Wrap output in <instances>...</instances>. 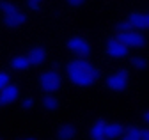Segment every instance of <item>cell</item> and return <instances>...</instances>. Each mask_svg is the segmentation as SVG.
Segmentation results:
<instances>
[{"mask_svg":"<svg viewBox=\"0 0 149 140\" xmlns=\"http://www.w3.org/2000/svg\"><path fill=\"white\" fill-rule=\"evenodd\" d=\"M68 78L71 83L78 87H91L98 82L100 69L94 67L89 60H85V57H80L68 64Z\"/></svg>","mask_w":149,"mask_h":140,"instance_id":"cell-1","label":"cell"},{"mask_svg":"<svg viewBox=\"0 0 149 140\" xmlns=\"http://www.w3.org/2000/svg\"><path fill=\"white\" fill-rule=\"evenodd\" d=\"M0 11H2V14H4L6 25L11 27V28H16V27H20V25H23V23L27 21L25 12H22L13 2L2 0V2H0Z\"/></svg>","mask_w":149,"mask_h":140,"instance_id":"cell-2","label":"cell"},{"mask_svg":"<svg viewBox=\"0 0 149 140\" xmlns=\"http://www.w3.org/2000/svg\"><path fill=\"white\" fill-rule=\"evenodd\" d=\"M130 83V73L126 69H119V71L112 73L110 76H107V87L114 92H123L126 91V87Z\"/></svg>","mask_w":149,"mask_h":140,"instance_id":"cell-3","label":"cell"},{"mask_svg":"<svg viewBox=\"0 0 149 140\" xmlns=\"http://www.w3.org/2000/svg\"><path fill=\"white\" fill-rule=\"evenodd\" d=\"M39 85L45 92H55L61 87V75L55 69H48L39 76Z\"/></svg>","mask_w":149,"mask_h":140,"instance_id":"cell-4","label":"cell"},{"mask_svg":"<svg viewBox=\"0 0 149 140\" xmlns=\"http://www.w3.org/2000/svg\"><path fill=\"white\" fill-rule=\"evenodd\" d=\"M116 37L119 41H123L128 48H142V46H146V37L135 28L126 30V32H117Z\"/></svg>","mask_w":149,"mask_h":140,"instance_id":"cell-5","label":"cell"},{"mask_svg":"<svg viewBox=\"0 0 149 140\" xmlns=\"http://www.w3.org/2000/svg\"><path fill=\"white\" fill-rule=\"evenodd\" d=\"M68 50L77 57H89L91 51H92V44L80 36H74L68 41Z\"/></svg>","mask_w":149,"mask_h":140,"instance_id":"cell-6","label":"cell"},{"mask_svg":"<svg viewBox=\"0 0 149 140\" xmlns=\"http://www.w3.org/2000/svg\"><path fill=\"white\" fill-rule=\"evenodd\" d=\"M107 53L112 59H124L130 53V48L123 41H119L117 37H112L107 41Z\"/></svg>","mask_w":149,"mask_h":140,"instance_id":"cell-7","label":"cell"},{"mask_svg":"<svg viewBox=\"0 0 149 140\" xmlns=\"http://www.w3.org/2000/svg\"><path fill=\"white\" fill-rule=\"evenodd\" d=\"M18 96H20V87L9 82L6 87L0 89V107H6V105L14 103L18 99Z\"/></svg>","mask_w":149,"mask_h":140,"instance_id":"cell-8","label":"cell"},{"mask_svg":"<svg viewBox=\"0 0 149 140\" xmlns=\"http://www.w3.org/2000/svg\"><path fill=\"white\" fill-rule=\"evenodd\" d=\"M132 25V28L135 30H142V28H149V12L144 14V12H132L126 18Z\"/></svg>","mask_w":149,"mask_h":140,"instance_id":"cell-9","label":"cell"},{"mask_svg":"<svg viewBox=\"0 0 149 140\" xmlns=\"http://www.w3.org/2000/svg\"><path fill=\"white\" fill-rule=\"evenodd\" d=\"M29 60L32 66H41L46 60V50L43 46H34L29 51Z\"/></svg>","mask_w":149,"mask_h":140,"instance_id":"cell-10","label":"cell"},{"mask_svg":"<svg viewBox=\"0 0 149 140\" xmlns=\"http://www.w3.org/2000/svg\"><path fill=\"white\" fill-rule=\"evenodd\" d=\"M124 133V126L119 122H107L105 124V138H117L123 137Z\"/></svg>","mask_w":149,"mask_h":140,"instance_id":"cell-11","label":"cell"},{"mask_svg":"<svg viewBox=\"0 0 149 140\" xmlns=\"http://www.w3.org/2000/svg\"><path fill=\"white\" fill-rule=\"evenodd\" d=\"M30 60H29V55H16L11 59V67L14 71H27L30 67Z\"/></svg>","mask_w":149,"mask_h":140,"instance_id":"cell-12","label":"cell"},{"mask_svg":"<svg viewBox=\"0 0 149 140\" xmlns=\"http://www.w3.org/2000/svg\"><path fill=\"white\" fill-rule=\"evenodd\" d=\"M105 124L107 122L103 119H98L91 126V138L92 140H105Z\"/></svg>","mask_w":149,"mask_h":140,"instance_id":"cell-13","label":"cell"},{"mask_svg":"<svg viewBox=\"0 0 149 140\" xmlns=\"http://www.w3.org/2000/svg\"><path fill=\"white\" fill-rule=\"evenodd\" d=\"M77 135V130H74L73 124H62L59 130H57V138H62V140H71Z\"/></svg>","mask_w":149,"mask_h":140,"instance_id":"cell-14","label":"cell"},{"mask_svg":"<svg viewBox=\"0 0 149 140\" xmlns=\"http://www.w3.org/2000/svg\"><path fill=\"white\" fill-rule=\"evenodd\" d=\"M43 107L46 108V110H50V112H53V110H57L59 108V99L55 98V96H45V99H43Z\"/></svg>","mask_w":149,"mask_h":140,"instance_id":"cell-15","label":"cell"},{"mask_svg":"<svg viewBox=\"0 0 149 140\" xmlns=\"http://www.w3.org/2000/svg\"><path fill=\"white\" fill-rule=\"evenodd\" d=\"M123 138L124 140H140V128H124V133H123Z\"/></svg>","mask_w":149,"mask_h":140,"instance_id":"cell-16","label":"cell"},{"mask_svg":"<svg viewBox=\"0 0 149 140\" xmlns=\"http://www.w3.org/2000/svg\"><path fill=\"white\" fill-rule=\"evenodd\" d=\"M132 64H133V67H137V69H146L147 67V59H144V57H133L132 59Z\"/></svg>","mask_w":149,"mask_h":140,"instance_id":"cell-17","label":"cell"},{"mask_svg":"<svg viewBox=\"0 0 149 140\" xmlns=\"http://www.w3.org/2000/svg\"><path fill=\"white\" fill-rule=\"evenodd\" d=\"M116 30H117V32H126V30H132V25H130V21H128V20H123V21H119V23H117Z\"/></svg>","mask_w":149,"mask_h":140,"instance_id":"cell-18","label":"cell"},{"mask_svg":"<svg viewBox=\"0 0 149 140\" xmlns=\"http://www.w3.org/2000/svg\"><path fill=\"white\" fill-rule=\"evenodd\" d=\"M9 82H11V76H9L6 71H0V89H2V87H6Z\"/></svg>","mask_w":149,"mask_h":140,"instance_id":"cell-19","label":"cell"},{"mask_svg":"<svg viewBox=\"0 0 149 140\" xmlns=\"http://www.w3.org/2000/svg\"><path fill=\"white\" fill-rule=\"evenodd\" d=\"M66 2L69 4V6H73V7H80V6H84L87 0H66Z\"/></svg>","mask_w":149,"mask_h":140,"instance_id":"cell-20","label":"cell"},{"mask_svg":"<svg viewBox=\"0 0 149 140\" xmlns=\"http://www.w3.org/2000/svg\"><path fill=\"white\" fill-rule=\"evenodd\" d=\"M32 107H34V98H25V99H23V108L29 110V108H32Z\"/></svg>","mask_w":149,"mask_h":140,"instance_id":"cell-21","label":"cell"},{"mask_svg":"<svg viewBox=\"0 0 149 140\" xmlns=\"http://www.w3.org/2000/svg\"><path fill=\"white\" fill-rule=\"evenodd\" d=\"M140 140H149V130H140Z\"/></svg>","mask_w":149,"mask_h":140,"instance_id":"cell-22","label":"cell"},{"mask_svg":"<svg viewBox=\"0 0 149 140\" xmlns=\"http://www.w3.org/2000/svg\"><path fill=\"white\" fill-rule=\"evenodd\" d=\"M29 7L32 11H39V2H30V0H29Z\"/></svg>","mask_w":149,"mask_h":140,"instance_id":"cell-23","label":"cell"},{"mask_svg":"<svg viewBox=\"0 0 149 140\" xmlns=\"http://www.w3.org/2000/svg\"><path fill=\"white\" fill-rule=\"evenodd\" d=\"M144 119H146V121H147V122H149V110H147V112H146V114H144Z\"/></svg>","mask_w":149,"mask_h":140,"instance_id":"cell-24","label":"cell"},{"mask_svg":"<svg viewBox=\"0 0 149 140\" xmlns=\"http://www.w3.org/2000/svg\"><path fill=\"white\" fill-rule=\"evenodd\" d=\"M30 2H39V4H41V0H30Z\"/></svg>","mask_w":149,"mask_h":140,"instance_id":"cell-25","label":"cell"}]
</instances>
